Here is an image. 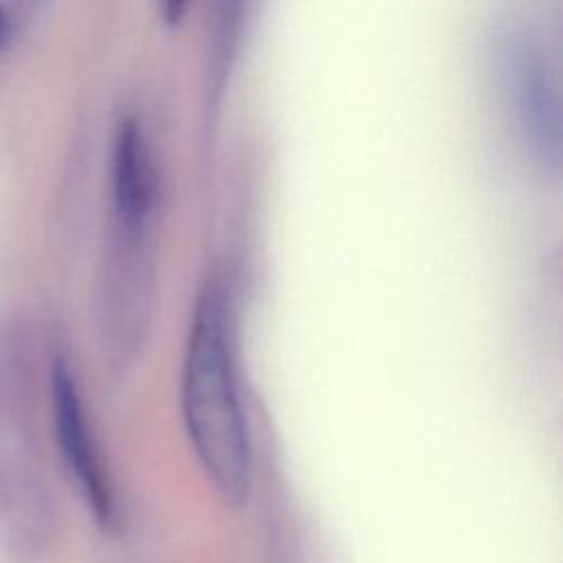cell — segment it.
I'll return each mask as SVG.
<instances>
[{"label":"cell","mask_w":563,"mask_h":563,"mask_svg":"<svg viewBox=\"0 0 563 563\" xmlns=\"http://www.w3.org/2000/svg\"><path fill=\"white\" fill-rule=\"evenodd\" d=\"M180 405L187 435L209 479L227 499H244L251 482V433L238 372L233 292L222 275H211L196 299Z\"/></svg>","instance_id":"obj_1"},{"label":"cell","mask_w":563,"mask_h":563,"mask_svg":"<svg viewBox=\"0 0 563 563\" xmlns=\"http://www.w3.org/2000/svg\"><path fill=\"white\" fill-rule=\"evenodd\" d=\"M499 53L501 88L521 139L534 161L556 169L561 158V119L550 62L539 42L526 33H510Z\"/></svg>","instance_id":"obj_2"},{"label":"cell","mask_w":563,"mask_h":563,"mask_svg":"<svg viewBox=\"0 0 563 563\" xmlns=\"http://www.w3.org/2000/svg\"><path fill=\"white\" fill-rule=\"evenodd\" d=\"M51 413L62 460L73 475L92 517L108 526L114 515L112 488L73 367L57 356L51 365Z\"/></svg>","instance_id":"obj_3"},{"label":"cell","mask_w":563,"mask_h":563,"mask_svg":"<svg viewBox=\"0 0 563 563\" xmlns=\"http://www.w3.org/2000/svg\"><path fill=\"white\" fill-rule=\"evenodd\" d=\"M158 205V169L150 136L139 117L117 123L110 147L112 231L143 235L152 231Z\"/></svg>","instance_id":"obj_4"},{"label":"cell","mask_w":563,"mask_h":563,"mask_svg":"<svg viewBox=\"0 0 563 563\" xmlns=\"http://www.w3.org/2000/svg\"><path fill=\"white\" fill-rule=\"evenodd\" d=\"M7 35H9V15H7V11L0 7V46L4 44Z\"/></svg>","instance_id":"obj_5"},{"label":"cell","mask_w":563,"mask_h":563,"mask_svg":"<svg viewBox=\"0 0 563 563\" xmlns=\"http://www.w3.org/2000/svg\"><path fill=\"white\" fill-rule=\"evenodd\" d=\"M0 387H2V372H0Z\"/></svg>","instance_id":"obj_6"}]
</instances>
